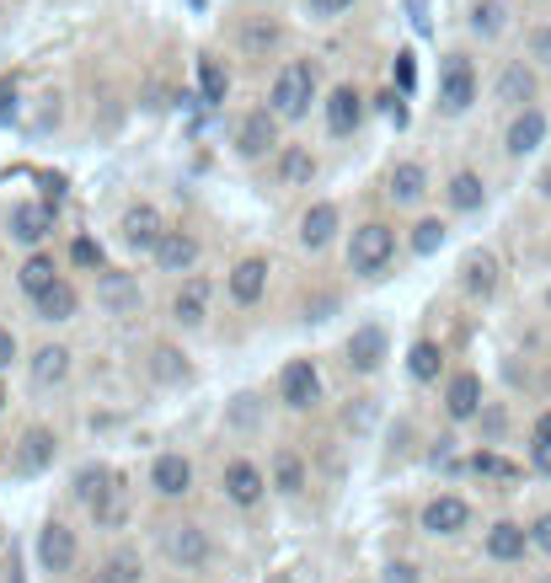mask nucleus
<instances>
[{
	"mask_svg": "<svg viewBox=\"0 0 551 583\" xmlns=\"http://www.w3.org/2000/svg\"><path fill=\"white\" fill-rule=\"evenodd\" d=\"M311 102H316V70L305 65V59H290L273 86H268V108L284 119V124H300L305 113H311Z\"/></svg>",
	"mask_w": 551,
	"mask_h": 583,
	"instance_id": "1",
	"label": "nucleus"
},
{
	"mask_svg": "<svg viewBox=\"0 0 551 583\" xmlns=\"http://www.w3.org/2000/svg\"><path fill=\"white\" fill-rule=\"evenodd\" d=\"M391 257H396V231L381 225V220H364V225L353 231V242H348V268L364 273V279H381Z\"/></svg>",
	"mask_w": 551,
	"mask_h": 583,
	"instance_id": "2",
	"label": "nucleus"
},
{
	"mask_svg": "<svg viewBox=\"0 0 551 583\" xmlns=\"http://www.w3.org/2000/svg\"><path fill=\"white\" fill-rule=\"evenodd\" d=\"M471 102H476V70H471L466 54H445V65H439V113L445 119H461L471 113Z\"/></svg>",
	"mask_w": 551,
	"mask_h": 583,
	"instance_id": "3",
	"label": "nucleus"
},
{
	"mask_svg": "<svg viewBox=\"0 0 551 583\" xmlns=\"http://www.w3.org/2000/svg\"><path fill=\"white\" fill-rule=\"evenodd\" d=\"M279 113L273 108H252L241 124H236V156H247V161H257V156H268L273 145H279Z\"/></svg>",
	"mask_w": 551,
	"mask_h": 583,
	"instance_id": "4",
	"label": "nucleus"
},
{
	"mask_svg": "<svg viewBox=\"0 0 551 583\" xmlns=\"http://www.w3.org/2000/svg\"><path fill=\"white\" fill-rule=\"evenodd\" d=\"M167 557L182 568V573H199V568L214 557L210 530H204V525H171L167 530Z\"/></svg>",
	"mask_w": 551,
	"mask_h": 583,
	"instance_id": "5",
	"label": "nucleus"
},
{
	"mask_svg": "<svg viewBox=\"0 0 551 583\" xmlns=\"http://www.w3.org/2000/svg\"><path fill=\"white\" fill-rule=\"evenodd\" d=\"M493 97H498L504 108H514V113H519V108H536V97H541V76H536L530 65H519V59H514V65H504V70H498Z\"/></svg>",
	"mask_w": 551,
	"mask_h": 583,
	"instance_id": "6",
	"label": "nucleus"
},
{
	"mask_svg": "<svg viewBox=\"0 0 551 583\" xmlns=\"http://www.w3.org/2000/svg\"><path fill=\"white\" fill-rule=\"evenodd\" d=\"M279 396H284V407H316V396H322V375H316V365L311 359H290L284 365V375H279Z\"/></svg>",
	"mask_w": 551,
	"mask_h": 583,
	"instance_id": "7",
	"label": "nucleus"
},
{
	"mask_svg": "<svg viewBox=\"0 0 551 583\" xmlns=\"http://www.w3.org/2000/svg\"><path fill=\"white\" fill-rule=\"evenodd\" d=\"M547 113L541 108H519L514 113V124H509V134H504V150H509L514 161H525V156H536L541 145H547Z\"/></svg>",
	"mask_w": 551,
	"mask_h": 583,
	"instance_id": "8",
	"label": "nucleus"
},
{
	"mask_svg": "<svg viewBox=\"0 0 551 583\" xmlns=\"http://www.w3.org/2000/svg\"><path fill=\"white\" fill-rule=\"evenodd\" d=\"M76 551H81V546H76V530H70V525L48 519L38 530V562L48 573H70V568H76Z\"/></svg>",
	"mask_w": 551,
	"mask_h": 583,
	"instance_id": "9",
	"label": "nucleus"
},
{
	"mask_svg": "<svg viewBox=\"0 0 551 583\" xmlns=\"http://www.w3.org/2000/svg\"><path fill=\"white\" fill-rule=\"evenodd\" d=\"M262 493H268V477L257 471L252 460H230L225 466V498L236 503V508H257Z\"/></svg>",
	"mask_w": 551,
	"mask_h": 583,
	"instance_id": "10",
	"label": "nucleus"
},
{
	"mask_svg": "<svg viewBox=\"0 0 551 583\" xmlns=\"http://www.w3.org/2000/svg\"><path fill=\"white\" fill-rule=\"evenodd\" d=\"M161 236H167V220L156 214V204H134L124 214V242L134 251H156L161 247Z\"/></svg>",
	"mask_w": 551,
	"mask_h": 583,
	"instance_id": "11",
	"label": "nucleus"
},
{
	"mask_svg": "<svg viewBox=\"0 0 551 583\" xmlns=\"http://www.w3.org/2000/svg\"><path fill=\"white\" fill-rule=\"evenodd\" d=\"M359 124H364V91L359 86H338L327 97V128L342 139V134H353Z\"/></svg>",
	"mask_w": 551,
	"mask_h": 583,
	"instance_id": "12",
	"label": "nucleus"
},
{
	"mask_svg": "<svg viewBox=\"0 0 551 583\" xmlns=\"http://www.w3.org/2000/svg\"><path fill=\"white\" fill-rule=\"evenodd\" d=\"M471 525V508H466V498H434L424 508V530L428 536H456V530H466Z\"/></svg>",
	"mask_w": 551,
	"mask_h": 583,
	"instance_id": "13",
	"label": "nucleus"
},
{
	"mask_svg": "<svg viewBox=\"0 0 551 583\" xmlns=\"http://www.w3.org/2000/svg\"><path fill=\"white\" fill-rule=\"evenodd\" d=\"M48 231H54V209L48 204H11V236L22 247H38Z\"/></svg>",
	"mask_w": 551,
	"mask_h": 583,
	"instance_id": "14",
	"label": "nucleus"
},
{
	"mask_svg": "<svg viewBox=\"0 0 551 583\" xmlns=\"http://www.w3.org/2000/svg\"><path fill=\"white\" fill-rule=\"evenodd\" d=\"M348 365L359 370V375H375L385 365V333L381 327H359V333L348 337Z\"/></svg>",
	"mask_w": 551,
	"mask_h": 583,
	"instance_id": "15",
	"label": "nucleus"
},
{
	"mask_svg": "<svg viewBox=\"0 0 551 583\" xmlns=\"http://www.w3.org/2000/svg\"><path fill=\"white\" fill-rule=\"evenodd\" d=\"M262 290H268V262H262V257H247V262L230 268V300H236V305H257Z\"/></svg>",
	"mask_w": 551,
	"mask_h": 583,
	"instance_id": "16",
	"label": "nucleus"
},
{
	"mask_svg": "<svg viewBox=\"0 0 551 583\" xmlns=\"http://www.w3.org/2000/svg\"><path fill=\"white\" fill-rule=\"evenodd\" d=\"M385 193H391L396 204H418V199L428 193L424 161H396V167H391V177H385Z\"/></svg>",
	"mask_w": 551,
	"mask_h": 583,
	"instance_id": "17",
	"label": "nucleus"
},
{
	"mask_svg": "<svg viewBox=\"0 0 551 583\" xmlns=\"http://www.w3.org/2000/svg\"><path fill=\"white\" fill-rule=\"evenodd\" d=\"M150 257H156L167 273H193V262H199V242H193L188 231H167V236H161V247L150 251Z\"/></svg>",
	"mask_w": 551,
	"mask_h": 583,
	"instance_id": "18",
	"label": "nucleus"
},
{
	"mask_svg": "<svg viewBox=\"0 0 551 583\" xmlns=\"http://www.w3.org/2000/svg\"><path fill=\"white\" fill-rule=\"evenodd\" d=\"M204 311H210V279H182V290H177V300H171V316L182 322V327H199L204 322Z\"/></svg>",
	"mask_w": 551,
	"mask_h": 583,
	"instance_id": "19",
	"label": "nucleus"
},
{
	"mask_svg": "<svg viewBox=\"0 0 551 583\" xmlns=\"http://www.w3.org/2000/svg\"><path fill=\"white\" fill-rule=\"evenodd\" d=\"M150 487H156L161 498H182V493L193 487V466L182 456H161L150 466Z\"/></svg>",
	"mask_w": 551,
	"mask_h": 583,
	"instance_id": "20",
	"label": "nucleus"
},
{
	"mask_svg": "<svg viewBox=\"0 0 551 583\" xmlns=\"http://www.w3.org/2000/svg\"><path fill=\"white\" fill-rule=\"evenodd\" d=\"M333 236H338V204H311L300 214V242L311 251H322Z\"/></svg>",
	"mask_w": 551,
	"mask_h": 583,
	"instance_id": "21",
	"label": "nucleus"
},
{
	"mask_svg": "<svg viewBox=\"0 0 551 583\" xmlns=\"http://www.w3.org/2000/svg\"><path fill=\"white\" fill-rule=\"evenodd\" d=\"M445 413L456 417V423H466V417L482 413V375H456L450 380V391H445Z\"/></svg>",
	"mask_w": 551,
	"mask_h": 583,
	"instance_id": "22",
	"label": "nucleus"
},
{
	"mask_svg": "<svg viewBox=\"0 0 551 583\" xmlns=\"http://www.w3.org/2000/svg\"><path fill=\"white\" fill-rule=\"evenodd\" d=\"M466 27H471V33H476L482 43L504 38V33H509V5H504V0H471Z\"/></svg>",
	"mask_w": 551,
	"mask_h": 583,
	"instance_id": "23",
	"label": "nucleus"
},
{
	"mask_svg": "<svg viewBox=\"0 0 551 583\" xmlns=\"http://www.w3.org/2000/svg\"><path fill=\"white\" fill-rule=\"evenodd\" d=\"M54 434L48 428H27L22 434V445H16V471H27V477H38L43 466H54Z\"/></svg>",
	"mask_w": 551,
	"mask_h": 583,
	"instance_id": "24",
	"label": "nucleus"
},
{
	"mask_svg": "<svg viewBox=\"0 0 551 583\" xmlns=\"http://www.w3.org/2000/svg\"><path fill=\"white\" fill-rule=\"evenodd\" d=\"M525 546H530V530L514 525V519H498V525L487 530V557H493V562H519Z\"/></svg>",
	"mask_w": 551,
	"mask_h": 583,
	"instance_id": "25",
	"label": "nucleus"
},
{
	"mask_svg": "<svg viewBox=\"0 0 551 583\" xmlns=\"http://www.w3.org/2000/svg\"><path fill=\"white\" fill-rule=\"evenodd\" d=\"M311 177H316L311 145H279V182L284 188H311Z\"/></svg>",
	"mask_w": 551,
	"mask_h": 583,
	"instance_id": "26",
	"label": "nucleus"
},
{
	"mask_svg": "<svg viewBox=\"0 0 551 583\" xmlns=\"http://www.w3.org/2000/svg\"><path fill=\"white\" fill-rule=\"evenodd\" d=\"M445 199H450V209H461V214H476V209L487 204V182L476 171H456L450 188H445Z\"/></svg>",
	"mask_w": 551,
	"mask_h": 583,
	"instance_id": "27",
	"label": "nucleus"
},
{
	"mask_svg": "<svg viewBox=\"0 0 551 583\" xmlns=\"http://www.w3.org/2000/svg\"><path fill=\"white\" fill-rule=\"evenodd\" d=\"M97 300H102L113 316H134V311H139V284L124 279V273H108V279H102V290H97Z\"/></svg>",
	"mask_w": 551,
	"mask_h": 583,
	"instance_id": "28",
	"label": "nucleus"
},
{
	"mask_svg": "<svg viewBox=\"0 0 551 583\" xmlns=\"http://www.w3.org/2000/svg\"><path fill=\"white\" fill-rule=\"evenodd\" d=\"M76 305H81V294H76V284H65V279H54V284L38 294V316H43V322H70V316H76Z\"/></svg>",
	"mask_w": 551,
	"mask_h": 583,
	"instance_id": "29",
	"label": "nucleus"
},
{
	"mask_svg": "<svg viewBox=\"0 0 551 583\" xmlns=\"http://www.w3.org/2000/svg\"><path fill=\"white\" fill-rule=\"evenodd\" d=\"M65 375H70V348L48 343V348L33 354V385H59Z\"/></svg>",
	"mask_w": 551,
	"mask_h": 583,
	"instance_id": "30",
	"label": "nucleus"
},
{
	"mask_svg": "<svg viewBox=\"0 0 551 583\" xmlns=\"http://www.w3.org/2000/svg\"><path fill=\"white\" fill-rule=\"evenodd\" d=\"M461 284H466L471 294H482V300H487V294L498 290V262H493L487 251H471L466 268H461Z\"/></svg>",
	"mask_w": 551,
	"mask_h": 583,
	"instance_id": "31",
	"label": "nucleus"
},
{
	"mask_svg": "<svg viewBox=\"0 0 551 583\" xmlns=\"http://www.w3.org/2000/svg\"><path fill=\"white\" fill-rule=\"evenodd\" d=\"M279 38H284V33H279V22H268V16H247V22H241V48H247L252 59H262L268 48H279Z\"/></svg>",
	"mask_w": 551,
	"mask_h": 583,
	"instance_id": "32",
	"label": "nucleus"
},
{
	"mask_svg": "<svg viewBox=\"0 0 551 583\" xmlns=\"http://www.w3.org/2000/svg\"><path fill=\"white\" fill-rule=\"evenodd\" d=\"M16 279H22V290L38 300V294L48 290L54 279H59V268H54V257H48V251H33V257H27V262L16 268Z\"/></svg>",
	"mask_w": 551,
	"mask_h": 583,
	"instance_id": "33",
	"label": "nucleus"
},
{
	"mask_svg": "<svg viewBox=\"0 0 551 583\" xmlns=\"http://www.w3.org/2000/svg\"><path fill=\"white\" fill-rule=\"evenodd\" d=\"M273 487H279V493H300V487H305V466H300L295 450H279V456H273Z\"/></svg>",
	"mask_w": 551,
	"mask_h": 583,
	"instance_id": "34",
	"label": "nucleus"
},
{
	"mask_svg": "<svg viewBox=\"0 0 551 583\" xmlns=\"http://www.w3.org/2000/svg\"><path fill=\"white\" fill-rule=\"evenodd\" d=\"M139 557L134 551H113L108 562H102V573H97V583H139Z\"/></svg>",
	"mask_w": 551,
	"mask_h": 583,
	"instance_id": "35",
	"label": "nucleus"
},
{
	"mask_svg": "<svg viewBox=\"0 0 551 583\" xmlns=\"http://www.w3.org/2000/svg\"><path fill=\"white\" fill-rule=\"evenodd\" d=\"M91 514H97V525H108V530H119L124 525V487H119V477L108 482V493L91 503Z\"/></svg>",
	"mask_w": 551,
	"mask_h": 583,
	"instance_id": "36",
	"label": "nucleus"
},
{
	"mask_svg": "<svg viewBox=\"0 0 551 583\" xmlns=\"http://www.w3.org/2000/svg\"><path fill=\"white\" fill-rule=\"evenodd\" d=\"M439 365H445L439 343H413V354H407V370H413V380H439Z\"/></svg>",
	"mask_w": 551,
	"mask_h": 583,
	"instance_id": "37",
	"label": "nucleus"
},
{
	"mask_svg": "<svg viewBox=\"0 0 551 583\" xmlns=\"http://www.w3.org/2000/svg\"><path fill=\"white\" fill-rule=\"evenodd\" d=\"M108 482H113V471H108V466H86L81 477H76V498H81L86 508H91V503L108 493Z\"/></svg>",
	"mask_w": 551,
	"mask_h": 583,
	"instance_id": "38",
	"label": "nucleus"
},
{
	"mask_svg": "<svg viewBox=\"0 0 551 583\" xmlns=\"http://www.w3.org/2000/svg\"><path fill=\"white\" fill-rule=\"evenodd\" d=\"M439 247H445V225H439V220H418V225H413V251H418V257H434Z\"/></svg>",
	"mask_w": 551,
	"mask_h": 583,
	"instance_id": "39",
	"label": "nucleus"
},
{
	"mask_svg": "<svg viewBox=\"0 0 551 583\" xmlns=\"http://www.w3.org/2000/svg\"><path fill=\"white\" fill-rule=\"evenodd\" d=\"M150 375L171 385V380L188 375V365H182V354H177V348H156V354H150Z\"/></svg>",
	"mask_w": 551,
	"mask_h": 583,
	"instance_id": "40",
	"label": "nucleus"
},
{
	"mask_svg": "<svg viewBox=\"0 0 551 583\" xmlns=\"http://www.w3.org/2000/svg\"><path fill=\"white\" fill-rule=\"evenodd\" d=\"M199 81H204V102H225V91H230V76H225L214 59H199Z\"/></svg>",
	"mask_w": 551,
	"mask_h": 583,
	"instance_id": "41",
	"label": "nucleus"
},
{
	"mask_svg": "<svg viewBox=\"0 0 551 583\" xmlns=\"http://www.w3.org/2000/svg\"><path fill=\"white\" fill-rule=\"evenodd\" d=\"M471 471H482V477H519V466H509L504 456H487V450L471 456Z\"/></svg>",
	"mask_w": 551,
	"mask_h": 583,
	"instance_id": "42",
	"label": "nucleus"
},
{
	"mask_svg": "<svg viewBox=\"0 0 551 583\" xmlns=\"http://www.w3.org/2000/svg\"><path fill=\"white\" fill-rule=\"evenodd\" d=\"M530 59H541V65L551 70V22L530 27Z\"/></svg>",
	"mask_w": 551,
	"mask_h": 583,
	"instance_id": "43",
	"label": "nucleus"
},
{
	"mask_svg": "<svg viewBox=\"0 0 551 583\" xmlns=\"http://www.w3.org/2000/svg\"><path fill=\"white\" fill-rule=\"evenodd\" d=\"M230 423H236V428H252V423H257V396H236V407H230Z\"/></svg>",
	"mask_w": 551,
	"mask_h": 583,
	"instance_id": "44",
	"label": "nucleus"
},
{
	"mask_svg": "<svg viewBox=\"0 0 551 583\" xmlns=\"http://www.w3.org/2000/svg\"><path fill=\"white\" fill-rule=\"evenodd\" d=\"M70 257H76L81 268H102V247H97V242H86V236L70 247Z\"/></svg>",
	"mask_w": 551,
	"mask_h": 583,
	"instance_id": "45",
	"label": "nucleus"
},
{
	"mask_svg": "<svg viewBox=\"0 0 551 583\" xmlns=\"http://www.w3.org/2000/svg\"><path fill=\"white\" fill-rule=\"evenodd\" d=\"M530 546H536V551H547V557H551V514H541V519L530 525Z\"/></svg>",
	"mask_w": 551,
	"mask_h": 583,
	"instance_id": "46",
	"label": "nucleus"
},
{
	"mask_svg": "<svg viewBox=\"0 0 551 583\" xmlns=\"http://www.w3.org/2000/svg\"><path fill=\"white\" fill-rule=\"evenodd\" d=\"M381 583H418V568H413V562H391L381 573Z\"/></svg>",
	"mask_w": 551,
	"mask_h": 583,
	"instance_id": "47",
	"label": "nucleus"
},
{
	"mask_svg": "<svg viewBox=\"0 0 551 583\" xmlns=\"http://www.w3.org/2000/svg\"><path fill=\"white\" fill-rule=\"evenodd\" d=\"M530 466H536L541 477H551V439H536V445H530Z\"/></svg>",
	"mask_w": 551,
	"mask_h": 583,
	"instance_id": "48",
	"label": "nucleus"
},
{
	"mask_svg": "<svg viewBox=\"0 0 551 583\" xmlns=\"http://www.w3.org/2000/svg\"><path fill=\"white\" fill-rule=\"evenodd\" d=\"M305 5H311L316 16H342V11H348L353 0H305Z\"/></svg>",
	"mask_w": 551,
	"mask_h": 583,
	"instance_id": "49",
	"label": "nucleus"
},
{
	"mask_svg": "<svg viewBox=\"0 0 551 583\" xmlns=\"http://www.w3.org/2000/svg\"><path fill=\"white\" fill-rule=\"evenodd\" d=\"M396 86L413 91V54H396Z\"/></svg>",
	"mask_w": 551,
	"mask_h": 583,
	"instance_id": "50",
	"label": "nucleus"
},
{
	"mask_svg": "<svg viewBox=\"0 0 551 583\" xmlns=\"http://www.w3.org/2000/svg\"><path fill=\"white\" fill-rule=\"evenodd\" d=\"M11 108H16V81H0V119H11Z\"/></svg>",
	"mask_w": 551,
	"mask_h": 583,
	"instance_id": "51",
	"label": "nucleus"
},
{
	"mask_svg": "<svg viewBox=\"0 0 551 583\" xmlns=\"http://www.w3.org/2000/svg\"><path fill=\"white\" fill-rule=\"evenodd\" d=\"M11 359H16V337H11L5 327H0V370H5Z\"/></svg>",
	"mask_w": 551,
	"mask_h": 583,
	"instance_id": "52",
	"label": "nucleus"
},
{
	"mask_svg": "<svg viewBox=\"0 0 551 583\" xmlns=\"http://www.w3.org/2000/svg\"><path fill=\"white\" fill-rule=\"evenodd\" d=\"M536 439H551V413L536 417Z\"/></svg>",
	"mask_w": 551,
	"mask_h": 583,
	"instance_id": "53",
	"label": "nucleus"
},
{
	"mask_svg": "<svg viewBox=\"0 0 551 583\" xmlns=\"http://www.w3.org/2000/svg\"><path fill=\"white\" fill-rule=\"evenodd\" d=\"M536 188H541V199H551V167L541 171V177H536Z\"/></svg>",
	"mask_w": 551,
	"mask_h": 583,
	"instance_id": "54",
	"label": "nucleus"
},
{
	"mask_svg": "<svg viewBox=\"0 0 551 583\" xmlns=\"http://www.w3.org/2000/svg\"><path fill=\"white\" fill-rule=\"evenodd\" d=\"M547 305H551V290H547Z\"/></svg>",
	"mask_w": 551,
	"mask_h": 583,
	"instance_id": "55",
	"label": "nucleus"
},
{
	"mask_svg": "<svg viewBox=\"0 0 551 583\" xmlns=\"http://www.w3.org/2000/svg\"><path fill=\"white\" fill-rule=\"evenodd\" d=\"M476 583H482V579H476Z\"/></svg>",
	"mask_w": 551,
	"mask_h": 583,
	"instance_id": "56",
	"label": "nucleus"
}]
</instances>
